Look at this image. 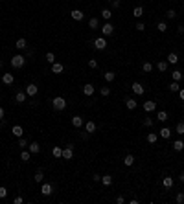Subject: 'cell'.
Listing matches in <instances>:
<instances>
[{
  "mask_svg": "<svg viewBox=\"0 0 184 204\" xmlns=\"http://www.w3.org/2000/svg\"><path fill=\"white\" fill-rule=\"evenodd\" d=\"M52 107H54L55 110H65L66 109V100L63 96H57L52 100Z\"/></svg>",
  "mask_w": 184,
  "mask_h": 204,
  "instance_id": "1",
  "label": "cell"
},
{
  "mask_svg": "<svg viewBox=\"0 0 184 204\" xmlns=\"http://www.w3.org/2000/svg\"><path fill=\"white\" fill-rule=\"evenodd\" d=\"M9 63H11V66H13V68H22L26 65V57L24 55H13Z\"/></svg>",
  "mask_w": 184,
  "mask_h": 204,
  "instance_id": "2",
  "label": "cell"
},
{
  "mask_svg": "<svg viewBox=\"0 0 184 204\" xmlns=\"http://www.w3.org/2000/svg\"><path fill=\"white\" fill-rule=\"evenodd\" d=\"M72 156H74V145H66L65 149H63V156L61 158H65V160H72Z\"/></svg>",
  "mask_w": 184,
  "mask_h": 204,
  "instance_id": "3",
  "label": "cell"
},
{
  "mask_svg": "<svg viewBox=\"0 0 184 204\" xmlns=\"http://www.w3.org/2000/svg\"><path fill=\"white\" fill-rule=\"evenodd\" d=\"M94 48L100 50V52L105 50V48H107V39H105V37H98V39L94 40Z\"/></svg>",
  "mask_w": 184,
  "mask_h": 204,
  "instance_id": "4",
  "label": "cell"
},
{
  "mask_svg": "<svg viewBox=\"0 0 184 204\" xmlns=\"http://www.w3.org/2000/svg\"><path fill=\"white\" fill-rule=\"evenodd\" d=\"M101 33H103V35H105V37H109V35H112V33H114V26H112V24H111V22H109V20H107V22H105V24H103V26H101Z\"/></svg>",
  "mask_w": 184,
  "mask_h": 204,
  "instance_id": "5",
  "label": "cell"
},
{
  "mask_svg": "<svg viewBox=\"0 0 184 204\" xmlns=\"http://www.w3.org/2000/svg\"><path fill=\"white\" fill-rule=\"evenodd\" d=\"M131 88H133V92H135L136 96H142L144 92H146V88H144V85H142V83H138V81H135Z\"/></svg>",
  "mask_w": 184,
  "mask_h": 204,
  "instance_id": "6",
  "label": "cell"
},
{
  "mask_svg": "<svg viewBox=\"0 0 184 204\" xmlns=\"http://www.w3.org/2000/svg\"><path fill=\"white\" fill-rule=\"evenodd\" d=\"M28 151H30L31 155H37V153H41V145L37 142H31V143H28Z\"/></svg>",
  "mask_w": 184,
  "mask_h": 204,
  "instance_id": "7",
  "label": "cell"
},
{
  "mask_svg": "<svg viewBox=\"0 0 184 204\" xmlns=\"http://www.w3.org/2000/svg\"><path fill=\"white\" fill-rule=\"evenodd\" d=\"M142 107H144V110H146V112H153V110L157 109V103L149 100V101H144V105H142Z\"/></svg>",
  "mask_w": 184,
  "mask_h": 204,
  "instance_id": "8",
  "label": "cell"
},
{
  "mask_svg": "<svg viewBox=\"0 0 184 204\" xmlns=\"http://www.w3.org/2000/svg\"><path fill=\"white\" fill-rule=\"evenodd\" d=\"M41 193H43V195H46V197H48V195H52V193H54V186H52V184H48V182H46V184H43Z\"/></svg>",
  "mask_w": 184,
  "mask_h": 204,
  "instance_id": "9",
  "label": "cell"
},
{
  "mask_svg": "<svg viewBox=\"0 0 184 204\" xmlns=\"http://www.w3.org/2000/svg\"><path fill=\"white\" fill-rule=\"evenodd\" d=\"M24 92H26L28 96H31V97H33V96H37L39 88H37V85H33V83H31V85H28V86H26V90H24Z\"/></svg>",
  "mask_w": 184,
  "mask_h": 204,
  "instance_id": "10",
  "label": "cell"
},
{
  "mask_svg": "<svg viewBox=\"0 0 184 204\" xmlns=\"http://www.w3.org/2000/svg\"><path fill=\"white\" fill-rule=\"evenodd\" d=\"M173 184H175V180H173V177H164L162 178V186L166 189H169V188H173Z\"/></svg>",
  "mask_w": 184,
  "mask_h": 204,
  "instance_id": "11",
  "label": "cell"
},
{
  "mask_svg": "<svg viewBox=\"0 0 184 204\" xmlns=\"http://www.w3.org/2000/svg\"><path fill=\"white\" fill-rule=\"evenodd\" d=\"M70 17H72L74 20H83V19H85V15H83L81 9H74L72 13H70Z\"/></svg>",
  "mask_w": 184,
  "mask_h": 204,
  "instance_id": "12",
  "label": "cell"
},
{
  "mask_svg": "<svg viewBox=\"0 0 184 204\" xmlns=\"http://www.w3.org/2000/svg\"><path fill=\"white\" fill-rule=\"evenodd\" d=\"M72 125L76 127V129H79V127H83V125H85V121H83L81 116H74V118H72Z\"/></svg>",
  "mask_w": 184,
  "mask_h": 204,
  "instance_id": "13",
  "label": "cell"
},
{
  "mask_svg": "<svg viewBox=\"0 0 184 204\" xmlns=\"http://www.w3.org/2000/svg\"><path fill=\"white\" fill-rule=\"evenodd\" d=\"M96 129H98V127H96V123H94V121H92V120L85 123V131H87L89 134H92V132H96Z\"/></svg>",
  "mask_w": 184,
  "mask_h": 204,
  "instance_id": "14",
  "label": "cell"
},
{
  "mask_svg": "<svg viewBox=\"0 0 184 204\" xmlns=\"http://www.w3.org/2000/svg\"><path fill=\"white\" fill-rule=\"evenodd\" d=\"M15 46H17V50H26L28 48V42H26V39H17V42H15Z\"/></svg>",
  "mask_w": 184,
  "mask_h": 204,
  "instance_id": "15",
  "label": "cell"
},
{
  "mask_svg": "<svg viewBox=\"0 0 184 204\" xmlns=\"http://www.w3.org/2000/svg\"><path fill=\"white\" fill-rule=\"evenodd\" d=\"M11 132H13V136H17V138H20L22 134H24V129H22L20 125H13V129H11Z\"/></svg>",
  "mask_w": 184,
  "mask_h": 204,
  "instance_id": "16",
  "label": "cell"
},
{
  "mask_svg": "<svg viewBox=\"0 0 184 204\" xmlns=\"http://www.w3.org/2000/svg\"><path fill=\"white\" fill-rule=\"evenodd\" d=\"M2 81H4V85H13L15 77H13V74H4L2 75Z\"/></svg>",
  "mask_w": 184,
  "mask_h": 204,
  "instance_id": "17",
  "label": "cell"
},
{
  "mask_svg": "<svg viewBox=\"0 0 184 204\" xmlns=\"http://www.w3.org/2000/svg\"><path fill=\"white\" fill-rule=\"evenodd\" d=\"M94 90H96V88H94L90 83H87V85L83 86V94H85V96H92V94H94Z\"/></svg>",
  "mask_w": 184,
  "mask_h": 204,
  "instance_id": "18",
  "label": "cell"
},
{
  "mask_svg": "<svg viewBox=\"0 0 184 204\" xmlns=\"http://www.w3.org/2000/svg\"><path fill=\"white\" fill-rule=\"evenodd\" d=\"M125 107H127L129 110H135V109H136V100H133V97H127V100H125Z\"/></svg>",
  "mask_w": 184,
  "mask_h": 204,
  "instance_id": "19",
  "label": "cell"
},
{
  "mask_svg": "<svg viewBox=\"0 0 184 204\" xmlns=\"http://www.w3.org/2000/svg\"><path fill=\"white\" fill-rule=\"evenodd\" d=\"M168 63L169 65H177V63H179V55H177L175 52H171V54L168 55Z\"/></svg>",
  "mask_w": 184,
  "mask_h": 204,
  "instance_id": "20",
  "label": "cell"
},
{
  "mask_svg": "<svg viewBox=\"0 0 184 204\" xmlns=\"http://www.w3.org/2000/svg\"><path fill=\"white\" fill-rule=\"evenodd\" d=\"M26 97H28V94H26V92H17L15 100H17V103H24V101H26Z\"/></svg>",
  "mask_w": 184,
  "mask_h": 204,
  "instance_id": "21",
  "label": "cell"
},
{
  "mask_svg": "<svg viewBox=\"0 0 184 204\" xmlns=\"http://www.w3.org/2000/svg\"><path fill=\"white\" fill-rule=\"evenodd\" d=\"M133 164H135V156H133V155H127V156H125V158H123V166L131 167Z\"/></svg>",
  "mask_w": 184,
  "mask_h": 204,
  "instance_id": "22",
  "label": "cell"
},
{
  "mask_svg": "<svg viewBox=\"0 0 184 204\" xmlns=\"http://www.w3.org/2000/svg\"><path fill=\"white\" fill-rule=\"evenodd\" d=\"M160 136H162L164 140H168V138L171 136V129H168V127H162V129H160Z\"/></svg>",
  "mask_w": 184,
  "mask_h": 204,
  "instance_id": "23",
  "label": "cell"
},
{
  "mask_svg": "<svg viewBox=\"0 0 184 204\" xmlns=\"http://www.w3.org/2000/svg\"><path fill=\"white\" fill-rule=\"evenodd\" d=\"M103 77H105L107 83H111V81L116 79V74H114V72H105V74H103Z\"/></svg>",
  "mask_w": 184,
  "mask_h": 204,
  "instance_id": "24",
  "label": "cell"
},
{
  "mask_svg": "<svg viewBox=\"0 0 184 204\" xmlns=\"http://www.w3.org/2000/svg\"><path fill=\"white\" fill-rule=\"evenodd\" d=\"M52 72H54V74H61L63 72V65H61V63H54V65H52Z\"/></svg>",
  "mask_w": 184,
  "mask_h": 204,
  "instance_id": "25",
  "label": "cell"
},
{
  "mask_svg": "<svg viewBox=\"0 0 184 204\" xmlns=\"http://www.w3.org/2000/svg\"><path fill=\"white\" fill-rule=\"evenodd\" d=\"M30 158H31V153H30V151H22V153H20V160H22V162H30Z\"/></svg>",
  "mask_w": 184,
  "mask_h": 204,
  "instance_id": "26",
  "label": "cell"
},
{
  "mask_svg": "<svg viewBox=\"0 0 184 204\" xmlns=\"http://www.w3.org/2000/svg\"><path fill=\"white\" fill-rule=\"evenodd\" d=\"M173 149L175 151H182L184 149V142H182V140H175V142H173Z\"/></svg>",
  "mask_w": 184,
  "mask_h": 204,
  "instance_id": "27",
  "label": "cell"
},
{
  "mask_svg": "<svg viewBox=\"0 0 184 204\" xmlns=\"http://www.w3.org/2000/svg\"><path fill=\"white\" fill-rule=\"evenodd\" d=\"M89 26L92 28V30H96V28H100V20H98L96 17H92V19L89 20Z\"/></svg>",
  "mask_w": 184,
  "mask_h": 204,
  "instance_id": "28",
  "label": "cell"
},
{
  "mask_svg": "<svg viewBox=\"0 0 184 204\" xmlns=\"http://www.w3.org/2000/svg\"><path fill=\"white\" fill-rule=\"evenodd\" d=\"M168 65L169 63L168 61H160L158 65H157V68H158V72H166V70H168Z\"/></svg>",
  "mask_w": 184,
  "mask_h": 204,
  "instance_id": "29",
  "label": "cell"
},
{
  "mask_svg": "<svg viewBox=\"0 0 184 204\" xmlns=\"http://www.w3.org/2000/svg\"><path fill=\"white\" fill-rule=\"evenodd\" d=\"M133 15L136 17V19H138V17H142L144 15V8H142V6H136V8L133 9Z\"/></svg>",
  "mask_w": 184,
  "mask_h": 204,
  "instance_id": "30",
  "label": "cell"
},
{
  "mask_svg": "<svg viewBox=\"0 0 184 204\" xmlns=\"http://www.w3.org/2000/svg\"><path fill=\"white\" fill-rule=\"evenodd\" d=\"M101 17L105 20H111V17H112V11L111 9H101Z\"/></svg>",
  "mask_w": 184,
  "mask_h": 204,
  "instance_id": "31",
  "label": "cell"
},
{
  "mask_svg": "<svg viewBox=\"0 0 184 204\" xmlns=\"http://www.w3.org/2000/svg\"><path fill=\"white\" fill-rule=\"evenodd\" d=\"M52 155H54L55 158H61V156H63V149L61 147H54V149H52Z\"/></svg>",
  "mask_w": 184,
  "mask_h": 204,
  "instance_id": "32",
  "label": "cell"
},
{
  "mask_svg": "<svg viewBox=\"0 0 184 204\" xmlns=\"http://www.w3.org/2000/svg\"><path fill=\"white\" fill-rule=\"evenodd\" d=\"M175 131H177V134H184V121H179V123H177V127H175Z\"/></svg>",
  "mask_w": 184,
  "mask_h": 204,
  "instance_id": "33",
  "label": "cell"
},
{
  "mask_svg": "<svg viewBox=\"0 0 184 204\" xmlns=\"http://www.w3.org/2000/svg\"><path fill=\"white\" fill-rule=\"evenodd\" d=\"M46 61H48L50 65H54V63H55V54H54V52H48V54H46Z\"/></svg>",
  "mask_w": 184,
  "mask_h": 204,
  "instance_id": "34",
  "label": "cell"
},
{
  "mask_svg": "<svg viewBox=\"0 0 184 204\" xmlns=\"http://www.w3.org/2000/svg\"><path fill=\"white\" fill-rule=\"evenodd\" d=\"M101 182L105 186H111L112 184V177H111V175H105V177H101Z\"/></svg>",
  "mask_w": 184,
  "mask_h": 204,
  "instance_id": "35",
  "label": "cell"
},
{
  "mask_svg": "<svg viewBox=\"0 0 184 204\" xmlns=\"http://www.w3.org/2000/svg\"><path fill=\"white\" fill-rule=\"evenodd\" d=\"M142 70H144V72H146V74H149V72H151V70H153V65H151V63H144V65H142Z\"/></svg>",
  "mask_w": 184,
  "mask_h": 204,
  "instance_id": "36",
  "label": "cell"
},
{
  "mask_svg": "<svg viewBox=\"0 0 184 204\" xmlns=\"http://www.w3.org/2000/svg\"><path fill=\"white\" fill-rule=\"evenodd\" d=\"M157 120H158V121H166V120H168V112H164V110H160V112L157 114Z\"/></svg>",
  "mask_w": 184,
  "mask_h": 204,
  "instance_id": "37",
  "label": "cell"
},
{
  "mask_svg": "<svg viewBox=\"0 0 184 204\" xmlns=\"http://www.w3.org/2000/svg\"><path fill=\"white\" fill-rule=\"evenodd\" d=\"M146 140H147V142H149V143H155V142H157V140H158V136H157V134H155V132H149V134H147V138H146Z\"/></svg>",
  "mask_w": 184,
  "mask_h": 204,
  "instance_id": "38",
  "label": "cell"
},
{
  "mask_svg": "<svg viewBox=\"0 0 184 204\" xmlns=\"http://www.w3.org/2000/svg\"><path fill=\"white\" fill-rule=\"evenodd\" d=\"M169 90H171V92H179V90H181V86H179V81H173V83L169 85Z\"/></svg>",
  "mask_w": 184,
  "mask_h": 204,
  "instance_id": "39",
  "label": "cell"
},
{
  "mask_svg": "<svg viewBox=\"0 0 184 204\" xmlns=\"http://www.w3.org/2000/svg\"><path fill=\"white\" fill-rule=\"evenodd\" d=\"M157 30L162 31V33H166V30H168V24H166V22H158V24H157Z\"/></svg>",
  "mask_w": 184,
  "mask_h": 204,
  "instance_id": "40",
  "label": "cell"
},
{
  "mask_svg": "<svg viewBox=\"0 0 184 204\" xmlns=\"http://www.w3.org/2000/svg\"><path fill=\"white\" fill-rule=\"evenodd\" d=\"M171 77H173V81H181V79H182V74H181V70H175V72L171 74Z\"/></svg>",
  "mask_w": 184,
  "mask_h": 204,
  "instance_id": "41",
  "label": "cell"
},
{
  "mask_svg": "<svg viewBox=\"0 0 184 204\" xmlns=\"http://www.w3.org/2000/svg\"><path fill=\"white\" fill-rule=\"evenodd\" d=\"M43 180H44V175H43L41 169H39V171L35 173V182H43Z\"/></svg>",
  "mask_w": 184,
  "mask_h": 204,
  "instance_id": "42",
  "label": "cell"
},
{
  "mask_svg": "<svg viewBox=\"0 0 184 204\" xmlns=\"http://www.w3.org/2000/svg\"><path fill=\"white\" fill-rule=\"evenodd\" d=\"M166 17H168V19H175V17H177L175 9H168V11H166Z\"/></svg>",
  "mask_w": 184,
  "mask_h": 204,
  "instance_id": "43",
  "label": "cell"
},
{
  "mask_svg": "<svg viewBox=\"0 0 184 204\" xmlns=\"http://www.w3.org/2000/svg\"><path fill=\"white\" fill-rule=\"evenodd\" d=\"M100 94H101V96H105V97H107L109 94H111V88H109V86H103V88L100 90Z\"/></svg>",
  "mask_w": 184,
  "mask_h": 204,
  "instance_id": "44",
  "label": "cell"
},
{
  "mask_svg": "<svg viewBox=\"0 0 184 204\" xmlns=\"http://www.w3.org/2000/svg\"><path fill=\"white\" fill-rule=\"evenodd\" d=\"M19 147H28V140L26 138H22V136L19 138Z\"/></svg>",
  "mask_w": 184,
  "mask_h": 204,
  "instance_id": "45",
  "label": "cell"
},
{
  "mask_svg": "<svg viewBox=\"0 0 184 204\" xmlns=\"http://www.w3.org/2000/svg\"><path fill=\"white\" fill-rule=\"evenodd\" d=\"M6 197H8V189L4 186H0V199H6Z\"/></svg>",
  "mask_w": 184,
  "mask_h": 204,
  "instance_id": "46",
  "label": "cell"
},
{
  "mask_svg": "<svg viewBox=\"0 0 184 204\" xmlns=\"http://www.w3.org/2000/svg\"><path fill=\"white\" fill-rule=\"evenodd\" d=\"M175 201H177V202H179V204H182V202H184V193H182V191H181V193H177V197H175Z\"/></svg>",
  "mask_w": 184,
  "mask_h": 204,
  "instance_id": "47",
  "label": "cell"
},
{
  "mask_svg": "<svg viewBox=\"0 0 184 204\" xmlns=\"http://www.w3.org/2000/svg\"><path fill=\"white\" fill-rule=\"evenodd\" d=\"M144 127H153V120L151 118H146V120H144Z\"/></svg>",
  "mask_w": 184,
  "mask_h": 204,
  "instance_id": "48",
  "label": "cell"
},
{
  "mask_svg": "<svg viewBox=\"0 0 184 204\" xmlns=\"http://www.w3.org/2000/svg\"><path fill=\"white\" fill-rule=\"evenodd\" d=\"M89 66H90L92 70H94V68H98V61H96V59H90V61H89Z\"/></svg>",
  "mask_w": 184,
  "mask_h": 204,
  "instance_id": "49",
  "label": "cell"
},
{
  "mask_svg": "<svg viewBox=\"0 0 184 204\" xmlns=\"http://www.w3.org/2000/svg\"><path fill=\"white\" fill-rule=\"evenodd\" d=\"M13 202H15V204H22V202H24V199H22L20 195H17L15 199H13Z\"/></svg>",
  "mask_w": 184,
  "mask_h": 204,
  "instance_id": "50",
  "label": "cell"
},
{
  "mask_svg": "<svg viewBox=\"0 0 184 204\" xmlns=\"http://www.w3.org/2000/svg\"><path fill=\"white\" fill-rule=\"evenodd\" d=\"M136 30H138V31H144V30H146V24H144V22H138V24H136Z\"/></svg>",
  "mask_w": 184,
  "mask_h": 204,
  "instance_id": "51",
  "label": "cell"
},
{
  "mask_svg": "<svg viewBox=\"0 0 184 204\" xmlns=\"http://www.w3.org/2000/svg\"><path fill=\"white\" fill-rule=\"evenodd\" d=\"M111 4H112V8H114V9H118V8H120V0H112Z\"/></svg>",
  "mask_w": 184,
  "mask_h": 204,
  "instance_id": "52",
  "label": "cell"
},
{
  "mask_svg": "<svg viewBox=\"0 0 184 204\" xmlns=\"http://www.w3.org/2000/svg\"><path fill=\"white\" fill-rule=\"evenodd\" d=\"M92 180H94V182H101V175H94Z\"/></svg>",
  "mask_w": 184,
  "mask_h": 204,
  "instance_id": "53",
  "label": "cell"
},
{
  "mask_svg": "<svg viewBox=\"0 0 184 204\" xmlns=\"http://www.w3.org/2000/svg\"><path fill=\"white\" fill-rule=\"evenodd\" d=\"M116 202H118V204H123V202H125V199H123V197H122V195H120V197H118V199H116Z\"/></svg>",
  "mask_w": 184,
  "mask_h": 204,
  "instance_id": "54",
  "label": "cell"
},
{
  "mask_svg": "<svg viewBox=\"0 0 184 204\" xmlns=\"http://www.w3.org/2000/svg\"><path fill=\"white\" fill-rule=\"evenodd\" d=\"M4 114H6V112H4V107H0V121L4 120Z\"/></svg>",
  "mask_w": 184,
  "mask_h": 204,
  "instance_id": "55",
  "label": "cell"
},
{
  "mask_svg": "<svg viewBox=\"0 0 184 204\" xmlns=\"http://www.w3.org/2000/svg\"><path fill=\"white\" fill-rule=\"evenodd\" d=\"M26 55H33V48H26Z\"/></svg>",
  "mask_w": 184,
  "mask_h": 204,
  "instance_id": "56",
  "label": "cell"
},
{
  "mask_svg": "<svg viewBox=\"0 0 184 204\" xmlns=\"http://www.w3.org/2000/svg\"><path fill=\"white\" fill-rule=\"evenodd\" d=\"M179 96H181V100L184 101V88H181V90H179Z\"/></svg>",
  "mask_w": 184,
  "mask_h": 204,
  "instance_id": "57",
  "label": "cell"
},
{
  "mask_svg": "<svg viewBox=\"0 0 184 204\" xmlns=\"http://www.w3.org/2000/svg\"><path fill=\"white\" fill-rule=\"evenodd\" d=\"M182 33H184V28H182V26H179V35H182Z\"/></svg>",
  "mask_w": 184,
  "mask_h": 204,
  "instance_id": "58",
  "label": "cell"
},
{
  "mask_svg": "<svg viewBox=\"0 0 184 204\" xmlns=\"http://www.w3.org/2000/svg\"><path fill=\"white\" fill-rule=\"evenodd\" d=\"M179 180H181V182H184V173H181V177H179Z\"/></svg>",
  "mask_w": 184,
  "mask_h": 204,
  "instance_id": "59",
  "label": "cell"
},
{
  "mask_svg": "<svg viewBox=\"0 0 184 204\" xmlns=\"http://www.w3.org/2000/svg\"><path fill=\"white\" fill-rule=\"evenodd\" d=\"M0 68H2V61H0Z\"/></svg>",
  "mask_w": 184,
  "mask_h": 204,
  "instance_id": "60",
  "label": "cell"
},
{
  "mask_svg": "<svg viewBox=\"0 0 184 204\" xmlns=\"http://www.w3.org/2000/svg\"><path fill=\"white\" fill-rule=\"evenodd\" d=\"M107 2H112V0H107Z\"/></svg>",
  "mask_w": 184,
  "mask_h": 204,
  "instance_id": "61",
  "label": "cell"
}]
</instances>
